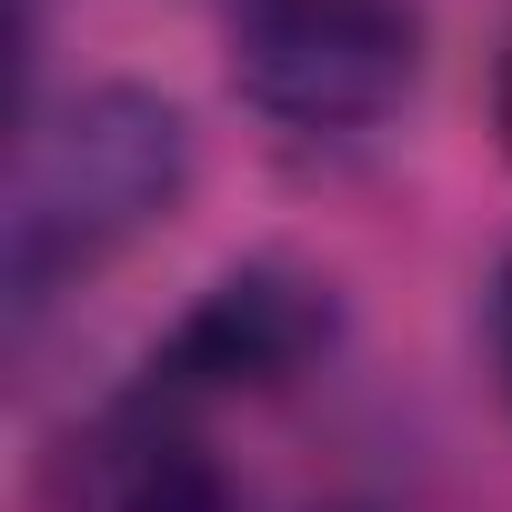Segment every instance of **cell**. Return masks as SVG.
Returning a JSON list of instances; mask_svg holds the SVG:
<instances>
[{
	"label": "cell",
	"instance_id": "obj_5",
	"mask_svg": "<svg viewBox=\"0 0 512 512\" xmlns=\"http://www.w3.org/2000/svg\"><path fill=\"white\" fill-rule=\"evenodd\" d=\"M492 342H502V372H512V272H502V302H492Z\"/></svg>",
	"mask_w": 512,
	"mask_h": 512
},
{
	"label": "cell",
	"instance_id": "obj_3",
	"mask_svg": "<svg viewBox=\"0 0 512 512\" xmlns=\"http://www.w3.org/2000/svg\"><path fill=\"white\" fill-rule=\"evenodd\" d=\"M322 342H332V292H322L312 272L241 262V272H221V282L171 322V342L151 352L141 412L221 402V392H272V382H292Z\"/></svg>",
	"mask_w": 512,
	"mask_h": 512
},
{
	"label": "cell",
	"instance_id": "obj_2",
	"mask_svg": "<svg viewBox=\"0 0 512 512\" xmlns=\"http://www.w3.org/2000/svg\"><path fill=\"white\" fill-rule=\"evenodd\" d=\"M231 81L282 131H372L422 81L412 0H241Z\"/></svg>",
	"mask_w": 512,
	"mask_h": 512
},
{
	"label": "cell",
	"instance_id": "obj_4",
	"mask_svg": "<svg viewBox=\"0 0 512 512\" xmlns=\"http://www.w3.org/2000/svg\"><path fill=\"white\" fill-rule=\"evenodd\" d=\"M492 121H502V151H512V51H502V71H492Z\"/></svg>",
	"mask_w": 512,
	"mask_h": 512
},
{
	"label": "cell",
	"instance_id": "obj_1",
	"mask_svg": "<svg viewBox=\"0 0 512 512\" xmlns=\"http://www.w3.org/2000/svg\"><path fill=\"white\" fill-rule=\"evenodd\" d=\"M191 191V121L141 81H91L51 121H31L0 201V282L31 322L71 282H91L111 251H131L151 221H171Z\"/></svg>",
	"mask_w": 512,
	"mask_h": 512
}]
</instances>
